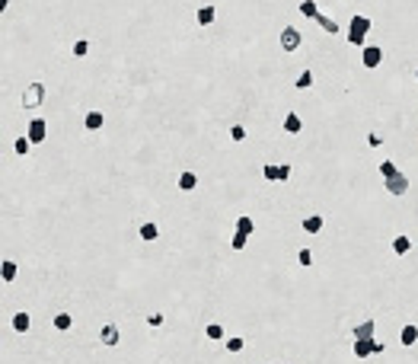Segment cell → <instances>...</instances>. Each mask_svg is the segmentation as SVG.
I'll use <instances>...</instances> for the list:
<instances>
[{
  "label": "cell",
  "mask_w": 418,
  "mask_h": 364,
  "mask_svg": "<svg viewBox=\"0 0 418 364\" xmlns=\"http://www.w3.org/2000/svg\"><path fill=\"white\" fill-rule=\"evenodd\" d=\"M51 323H55V329H58V332H67V329L73 326V316L67 313V310H61V313H55V320H51Z\"/></svg>",
  "instance_id": "e0dca14e"
},
{
  "label": "cell",
  "mask_w": 418,
  "mask_h": 364,
  "mask_svg": "<svg viewBox=\"0 0 418 364\" xmlns=\"http://www.w3.org/2000/svg\"><path fill=\"white\" fill-rule=\"evenodd\" d=\"M370 16H364V13H354L351 23H348V45H354V48H364L367 45V32H370Z\"/></svg>",
  "instance_id": "6da1fadb"
},
{
  "label": "cell",
  "mask_w": 418,
  "mask_h": 364,
  "mask_svg": "<svg viewBox=\"0 0 418 364\" xmlns=\"http://www.w3.org/2000/svg\"><path fill=\"white\" fill-rule=\"evenodd\" d=\"M26 138H29L32 144H42V141L48 138V121H45V118H32L29 128H26Z\"/></svg>",
  "instance_id": "277c9868"
},
{
  "label": "cell",
  "mask_w": 418,
  "mask_h": 364,
  "mask_svg": "<svg viewBox=\"0 0 418 364\" xmlns=\"http://www.w3.org/2000/svg\"><path fill=\"white\" fill-rule=\"evenodd\" d=\"M6 6H10V0H0V10H6Z\"/></svg>",
  "instance_id": "8d00e7d4"
},
{
  "label": "cell",
  "mask_w": 418,
  "mask_h": 364,
  "mask_svg": "<svg viewBox=\"0 0 418 364\" xmlns=\"http://www.w3.org/2000/svg\"><path fill=\"white\" fill-rule=\"evenodd\" d=\"M230 138H233V141H246V128H243V125H233V128H230Z\"/></svg>",
  "instance_id": "d6a6232c"
},
{
  "label": "cell",
  "mask_w": 418,
  "mask_h": 364,
  "mask_svg": "<svg viewBox=\"0 0 418 364\" xmlns=\"http://www.w3.org/2000/svg\"><path fill=\"white\" fill-rule=\"evenodd\" d=\"M300 42H303L300 29H294V26H284V29H281V48L284 51H297Z\"/></svg>",
  "instance_id": "8992f818"
},
{
  "label": "cell",
  "mask_w": 418,
  "mask_h": 364,
  "mask_svg": "<svg viewBox=\"0 0 418 364\" xmlns=\"http://www.w3.org/2000/svg\"><path fill=\"white\" fill-rule=\"evenodd\" d=\"M297 262H300L303 268H310V265H313V253H310V249H300V253H297Z\"/></svg>",
  "instance_id": "1f68e13d"
},
{
  "label": "cell",
  "mask_w": 418,
  "mask_h": 364,
  "mask_svg": "<svg viewBox=\"0 0 418 364\" xmlns=\"http://www.w3.org/2000/svg\"><path fill=\"white\" fill-rule=\"evenodd\" d=\"M205 335H208L211 342H220V339H224V326H220V323H208V326H205Z\"/></svg>",
  "instance_id": "484cf974"
},
{
  "label": "cell",
  "mask_w": 418,
  "mask_h": 364,
  "mask_svg": "<svg viewBox=\"0 0 418 364\" xmlns=\"http://www.w3.org/2000/svg\"><path fill=\"white\" fill-rule=\"evenodd\" d=\"M354 358L358 361H367L370 355H383L386 352V345H383V342H377V339H354Z\"/></svg>",
  "instance_id": "3957f363"
},
{
  "label": "cell",
  "mask_w": 418,
  "mask_h": 364,
  "mask_svg": "<svg viewBox=\"0 0 418 364\" xmlns=\"http://www.w3.org/2000/svg\"><path fill=\"white\" fill-rule=\"evenodd\" d=\"M70 51H73V58H86V55H90V42H86V38H77Z\"/></svg>",
  "instance_id": "83f0119b"
},
{
  "label": "cell",
  "mask_w": 418,
  "mask_h": 364,
  "mask_svg": "<svg viewBox=\"0 0 418 364\" xmlns=\"http://www.w3.org/2000/svg\"><path fill=\"white\" fill-rule=\"evenodd\" d=\"M361 64L367 67V71L380 67L383 64V48H377V45H364V48H361Z\"/></svg>",
  "instance_id": "5b68a950"
},
{
  "label": "cell",
  "mask_w": 418,
  "mask_h": 364,
  "mask_svg": "<svg viewBox=\"0 0 418 364\" xmlns=\"http://www.w3.org/2000/svg\"><path fill=\"white\" fill-rule=\"evenodd\" d=\"M45 103V83L42 80H32V83H26L23 96H19V106L23 109H35V106Z\"/></svg>",
  "instance_id": "7a4b0ae2"
},
{
  "label": "cell",
  "mask_w": 418,
  "mask_h": 364,
  "mask_svg": "<svg viewBox=\"0 0 418 364\" xmlns=\"http://www.w3.org/2000/svg\"><path fill=\"white\" fill-rule=\"evenodd\" d=\"M13 150H16L19 157H26V153L32 150V141L29 138H16V141H13Z\"/></svg>",
  "instance_id": "f1b7e54d"
},
{
  "label": "cell",
  "mask_w": 418,
  "mask_h": 364,
  "mask_svg": "<svg viewBox=\"0 0 418 364\" xmlns=\"http://www.w3.org/2000/svg\"><path fill=\"white\" fill-rule=\"evenodd\" d=\"M383 188H386V192H389V195H406V192H409V179H406V176H402V173H399V170H396V173H393V176H389L386 182H383Z\"/></svg>",
  "instance_id": "52a82bcc"
},
{
  "label": "cell",
  "mask_w": 418,
  "mask_h": 364,
  "mask_svg": "<svg viewBox=\"0 0 418 364\" xmlns=\"http://www.w3.org/2000/svg\"><path fill=\"white\" fill-rule=\"evenodd\" d=\"M367 144H370V147H380V144H383V134H380V131H370V134H367Z\"/></svg>",
  "instance_id": "e575fe53"
},
{
  "label": "cell",
  "mask_w": 418,
  "mask_h": 364,
  "mask_svg": "<svg viewBox=\"0 0 418 364\" xmlns=\"http://www.w3.org/2000/svg\"><path fill=\"white\" fill-rule=\"evenodd\" d=\"M300 13L307 19H316L319 16V6H316V0H300Z\"/></svg>",
  "instance_id": "cb8c5ba5"
},
{
  "label": "cell",
  "mask_w": 418,
  "mask_h": 364,
  "mask_svg": "<svg viewBox=\"0 0 418 364\" xmlns=\"http://www.w3.org/2000/svg\"><path fill=\"white\" fill-rule=\"evenodd\" d=\"M278 182H291V163H281V179Z\"/></svg>",
  "instance_id": "d590c367"
},
{
  "label": "cell",
  "mask_w": 418,
  "mask_h": 364,
  "mask_svg": "<svg viewBox=\"0 0 418 364\" xmlns=\"http://www.w3.org/2000/svg\"><path fill=\"white\" fill-rule=\"evenodd\" d=\"M103 125H105V115H103L99 109H90V112H86V118H83V128H86V131H99Z\"/></svg>",
  "instance_id": "30bf717a"
},
{
  "label": "cell",
  "mask_w": 418,
  "mask_h": 364,
  "mask_svg": "<svg viewBox=\"0 0 418 364\" xmlns=\"http://www.w3.org/2000/svg\"><path fill=\"white\" fill-rule=\"evenodd\" d=\"M0 275H3V281L10 285V281L16 278V262H13V259H3V265H0Z\"/></svg>",
  "instance_id": "d4e9b609"
},
{
  "label": "cell",
  "mask_w": 418,
  "mask_h": 364,
  "mask_svg": "<svg viewBox=\"0 0 418 364\" xmlns=\"http://www.w3.org/2000/svg\"><path fill=\"white\" fill-rule=\"evenodd\" d=\"M374 329H377V323L367 316L364 323H358V326H354V339H374Z\"/></svg>",
  "instance_id": "4fadbf2b"
},
{
  "label": "cell",
  "mask_w": 418,
  "mask_h": 364,
  "mask_svg": "<svg viewBox=\"0 0 418 364\" xmlns=\"http://www.w3.org/2000/svg\"><path fill=\"white\" fill-rule=\"evenodd\" d=\"M393 173H396V163H393V160H383V163H380V176H383V179H389Z\"/></svg>",
  "instance_id": "4dcf8cb0"
},
{
  "label": "cell",
  "mask_w": 418,
  "mask_h": 364,
  "mask_svg": "<svg viewBox=\"0 0 418 364\" xmlns=\"http://www.w3.org/2000/svg\"><path fill=\"white\" fill-rule=\"evenodd\" d=\"M255 230V220L249 218V214H240L237 218V233H243V237H249V233Z\"/></svg>",
  "instance_id": "ffe728a7"
},
{
  "label": "cell",
  "mask_w": 418,
  "mask_h": 364,
  "mask_svg": "<svg viewBox=\"0 0 418 364\" xmlns=\"http://www.w3.org/2000/svg\"><path fill=\"white\" fill-rule=\"evenodd\" d=\"M316 26H319L322 32H329V36H339V29H342V26L335 23V19H329L326 13H319V16H316Z\"/></svg>",
  "instance_id": "9a60e30c"
},
{
  "label": "cell",
  "mask_w": 418,
  "mask_h": 364,
  "mask_svg": "<svg viewBox=\"0 0 418 364\" xmlns=\"http://www.w3.org/2000/svg\"><path fill=\"white\" fill-rule=\"evenodd\" d=\"M118 339H121V332H118V326L115 323H105L103 329H99V342H103V345H118Z\"/></svg>",
  "instance_id": "ba28073f"
},
{
  "label": "cell",
  "mask_w": 418,
  "mask_h": 364,
  "mask_svg": "<svg viewBox=\"0 0 418 364\" xmlns=\"http://www.w3.org/2000/svg\"><path fill=\"white\" fill-rule=\"evenodd\" d=\"M300 128H303L300 115H297V112H287V115H284V131L287 134H300Z\"/></svg>",
  "instance_id": "ac0fdd59"
},
{
  "label": "cell",
  "mask_w": 418,
  "mask_h": 364,
  "mask_svg": "<svg viewBox=\"0 0 418 364\" xmlns=\"http://www.w3.org/2000/svg\"><path fill=\"white\" fill-rule=\"evenodd\" d=\"M10 326H13V332H29V326H32V316L26 313V310H16V313H13V320H10Z\"/></svg>",
  "instance_id": "9c48e42d"
},
{
  "label": "cell",
  "mask_w": 418,
  "mask_h": 364,
  "mask_svg": "<svg viewBox=\"0 0 418 364\" xmlns=\"http://www.w3.org/2000/svg\"><path fill=\"white\" fill-rule=\"evenodd\" d=\"M246 240H249V237H243V233H233V240H230V246H233V249H237V253H240V249H243V246H246Z\"/></svg>",
  "instance_id": "836d02e7"
},
{
  "label": "cell",
  "mask_w": 418,
  "mask_h": 364,
  "mask_svg": "<svg viewBox=\"0 0 418 364\" xmlns=\"http://www.w3.org/2000/svg\"><path fill=\"white\" fill-rule=\"evenodd\" d=\"M399 342H402V345H406V348H412L415 342H418V326H415V323H406V326H402V332H399Z\"/></svg>",
  "instance_id": "8fae6325"
},
{
  "label": "cell",
  "mask_w": 418,
  "mask_h": 364,
  "mask_svg": "<svg viewBox=\"0 0 418 364\" xmlns=\"http://www.w3.org/2000/svg\"><path fill=\"white\" fill-rule=\"evenodd\" d=\"M262 176H265V182H278L281 179V163H265L262 166Z\"/></svg>",
  "instance_id": "7402d4cb"
},
{
  "label": "cell",
  "mask_w": 418,
  "mask_h": 364,
  "mask_svg": "<svg viewBox=\"0 0 418 364\" xmlns=\"http://www.w3.org/2000/svg\"><path fill=\"white\" fill-rule=\"evenodd\" d=\"M393 253L396 255H409V253H412V240H409L406 233H396V237H393Z\"/></svg>",
  "instance_id": "7c38bea8"
},
{
  "label": "cell",
  "mask_w": 418,
  "mask_h": 364,
  "mask_svg": "<svg viewBox=\"0 0 418 364\" xmlns=\"http://www.w3.org/2000/svg\"><path fill=\"white\" fill-rule=\"evenodd\" d=\"M415 80H418V71H415Z\"/></svg>",
  "instance_id": "74e56055"
},
{
  "label": "cell",
  "mask_w": 418,
  "mask_h": 364,
  "mask_svg": "<svg viewBox=\"0 0 418 364\" xmlns=\"http://www.w3.org/2000/svg\"><path fill=\"white\" fill-rule=\"evenodd\" d=\"M195 23H198V26H211V23H214V6H211V3L198 6V13H195Z\"/></svg>",
  "instance_id": "2e32d148"
},
{
  "label": "cell",
  "mask_w": 418,
  "mask_h": 364,
  "mask_svg": "<svg viewBox=\"0 0 418 364\" xmlns=\"http://www.w3.org/2000/svg\"><path fill=\"white\" fill-rule=\"evenodd\" d=\"M243 348H246V339H243V335H230V339H227V352L230 355H240Z\"/></svg>",
  "instance_id": "4316f807"
},
{
  "label": "cell",
  "mask_w": 418,
  "mask_h": 364,
  "mask_svg": "<svg viewBox=\"0 0 418 364\" xmlns=\"http://www.w3.org/2000/svg\"><path fill=\"white\" fill-rule=\"evenodd\" d=\"M138 237H140V240H144V243H153V240H157V237H160V227H157V224H153V220H147V224H140V230H138Z\"/></svg>",
  "instance_id": "5bb4252c"
},
{
  "label": "cell",
  "mask_w": 418,
  "mask_h": 364,
  "mask_svg": "<svg viewBox=\"0 0 418 364\" xmlns=\"http://www.w3.org/2000/svg\"><path fill=\"white\" fill-rule=\"evenodd\" d=\"M300 227H303V233H319L322 230V218L319 214H310V218H303Z\"/></svg>",
  "instance_id": "d6986e66"
},
{
  "label": "cell",
  "mask_w": 418,
  "mask_h": 364,
  "mask_svg": "<svg viewBox=\"0 0 418 364\" xmlns=\"http://www.w3.org/2000/svg\"><path fill=\"white\" fill-rule=\"evenodd\" d=\"M313 80H316V77H313V71L307 67V71H300V77L294 80V86H297V90H310V86H313Z\"/></svg>",
  "instance_id": "603a6c76"
},
{
  "label": "cell",
  "mask_w": 418,
  "mask_h": 364,
  "mask_svg": "<svg viewBox=\"0 0 418 364\" xmlns=\"http://www.w3.org/2000/svg\"><path fill=\"white\" fill-rule=\"evenodd\" d=\"M147 326H163V313H160V310H150V313H147Z\"/></svg>",
  "instance_id": "f546056e"
},
{
  "label": "cell",
  "mask_w": 418,
  "mask_h": 364,
  "mask_svg": "<svg viewBox=\"0 0 418 364\" xmlns=\"http://www.w3.org/2000/svg\"><path fill=\"white\" fill-rule=\"evenodd\" d=\"M176 185L182 188V192H192V188L198 185V176H195V173H188V170H185V173H182V176H179V182H176Z\"/></svg>",
  "instance_id": "44dd1931"
}]
</instances>
